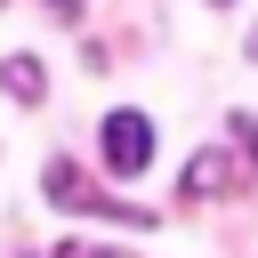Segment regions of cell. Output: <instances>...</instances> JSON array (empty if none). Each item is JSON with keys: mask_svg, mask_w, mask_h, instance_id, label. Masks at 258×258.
<instances>
[{"mask_svg": "<svg viewBox=\"0 0 258 258\" xmlns=\"http://www.w3.org/2000/svg\"><path fill=\"white\" fill-rule=\"evenodd\" d=\"M40 194L56 202V210H73V218H129V226H153V210H129V202H105L73 161H48L40 169Z\"/></svg>", "mask_w": 258, "mask_h": 258, "instance_id": "cell-1", "label": "cell"}, {"mask_svg": "<svg viewBox=\"0 0 258 258\" xmlns=\"http://www.w3.org/2000/svg\"><path fill=\"white\" fill-rule=\"evenodd\" d=\"M145 161H153V121L145 113H105V169L145 177Z\"/></svg>", "mask_w": 258, "mask_h": 258, "instance_id": "cell-2", "label": "cell"}, {"mask_svg": "<svg viewBox=\"0 0 258 258\" xmlns=\"http://www.w3.org/2000/svg\"><path fill=\"white\" fill-rule=\"evenodd\" d=\"M48 8H56V16H81V0H48Z\"/></svg>", "mask_w": 258, "mask_h": 258, "instance_id": "cell-6", "label": "cell"}, {"mask_svg": "<svg viewBox=\"0 0 258 258\" xmlns=\"http://www.w3.org/2000/svg\"><path fill=\"white\" fill-rule=\"evenodd\" d=\"M0 89H8L16 105H40V97H48V81H40V56H8V64H0Z\"/></svg>", "mask_w": 258, "mask_h": 258, "instance_id": "cell-4", "label": "cell"}, {"mask_svg": "<svg viewBox=\"0 0 258 258\" xmlns=\"http://www.w3.org/2000/svg\"><path fill=\"white\" fill-rule=\"evenodd\" d=\"M250 56H258V32H250Z\"/></svg>", "mask_w": 258, "mask_h": 258, "instance_id": "cell-7", "label": "cell"}, {"mask_svg": "<svg viewBox=\"0 0 258 258\" xmlns=\"http://www.w3.org/2000/svg\"><path fill=\"white\" fill-rule=\"evenodd\" d=\"M0 8H8V0H0Z\"/></svg>", "mask_w": 258, "mask_h": 258, "instance_id": "cell-9", "label": "cell"}, {"mask_svg": "<svg viewBox=\"0 0 258 258\" xmlns=\"http://www.w3.org/2000/svg\"><path fill=\"white\" fill-rule=\"evenodd\" d=\"M210 8H226V0H210Z\"/></svg>", "mask_w": 258, "mask_h": 258, "instance_id": "cell-8", "label": "cell"}, {"mask_svg": "<svg viewBox=\"0 0 258 258\" xmlns=\"http://www.w3.org/2000/svg\"><path fill=\"white\" fill-rule=\"evenodd\" d=\"M56 258H121V250H97V242H56Z\"/></svg>", "mask_w": 258, "mask_h": 258, "instance_id": "cell-5", "label": "cell"}, {"mask_svg": "<svg viewBox=\"0 0 258 258\" xmlns=\"http://www.w3.org/2000/svg\"><path fill=\"white\" fill-rule=\"evenodd\" d=\"M226 185H234V161H226V153H194V161H185V177H177V194H185V202H194V194H226Z\"/></svg>", "mask_w": 258, "mask_h": 258, "instance_id": "cell-3", "label": "cell"}]
</instances>
